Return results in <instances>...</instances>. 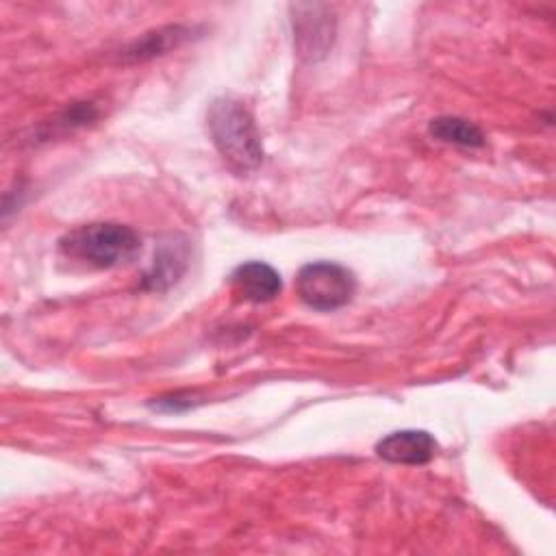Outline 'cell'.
I'll return each mask as SVG.
<instances>
[{
  "instance_id": "cell-3",
  "label": "cell",
  "mask_w": 556,
  "mask_h": 556,
  "mask_svg": "<svg viewBox=\"0 0 556 556\" xmlns=\"http://www.w3.org/2000/svg\"><path fill=\"white\" fill-rule=\"evenodd\" d=\"M295 291L306 306L315 311H334L352 300L356 278L339 263L313 261L300 267L295 276Z\"/></svg>"
},
{
  "instance_id": "cell-2",
  "label": "cell",
  "mask_w": 556,
  "mask_h": 556,
  "mask_svg": "<svg viewBox=\"0 0 556 556\" xmlns=\"http://www.w3.org/2000/svg\"><path fill=\"white\" fill-rule=\"evenodd\" d=\"M59 250L63 256L87 267L111 269L132 263L141 252V237L137 230L115 222L85 224L61 237Z\"/></svg>"
},
{
  "instance_id": "cell-5",
  "label": "cell",
  "mask_w": 556,
  "mask_h": 556,
  "mask_svg": "<svg viewBox=\"0 0 556 556\" xmlns=\"http://www.w3.org/2000/svg\"><path fill=\"white\" fill-rule=\"evenodd\" d=\"M437 452V441L426 430H397L376 443V454L395 465H424Z\"/></svg>"
},
{
  "instance_id": "cell-1",
  "label": "cell",
  "mask_w": 556,
  "mask_h": 556,
  "mask_svg": "<svg viewBox=\"0 0 556 556\" xmlns=\"http://www.w3.org/2000/svg\"><path fill=\"white\" fill-rule=\"evenodd\" d=\"M206 128L215 150L235 174H250L263 163L261 132L241 100L215 98L206 111Z\"/></svg>"
},
{
  "instance_id": "cell-9",
  "label": "cell",
  "mask_w": 556,
  "mask_h": 556,
  "mask_svg": "<svg viewBox=\"0 0 556 556\" xmlns=\"http://www.w3.org/2000/svg\"><path fill=\"white\" fill-rule=\"evenodd\" d=\"M187 33L182 26H167V28H159L154 33L143 35L141 39H137L128 50L126 56L135 59V61H143L150 59L154 54H163L165 50H169L172 46H178L182 39H187Z\"/></svg>"
},
{
  "instance_id": "cell-4",
  "label": "cell",
  "mask_w": 556,
  "mask_h": 556,
  "mask_svg": "<svg viewBox=\"0 0 556 556\" xmlns=\"http://www.w3.org/2000/svg\"><path fill=\"white\" fill-rule=\"evenodd\" d=\"M293 9V33L302 56L317 59L328 50L334 35V20L321 4H298Z\"/></svg>"
},
{
  "instance_id": "cell-8",
  "label": "cell",
  "mask_w": 556,
  "mask_h": 556,
  "mask_svg": "<svg viewBox=\"0 0 556 556\" xmlns=\"http://www.w3.org/2000/svg\"><path fill=\"white\" fill-rule=\"evenodd\" d=\"M430 135L439 141L445 143H454V146H465V148H480L484 146V135L482 130L463 117H454V115H441L434 117L428 126Z\"/></svg>"
},
{
  "instance_id": "cell-7",
  "label": "cell",
  "mask_w": 556,
  "mask_h": 556,
  "mask_svg": "<svg viewBox=\"0 0 556 556\" xmlns=\"http://www.w3.org/2000/svg\"><path fill=\"white\" fill-rule=\"evenodd\" d=\"M189 261V248L185 239L172 237L169 241H163L159 252L154 254V263L150 271L143 276V287L152 291H163L169 285H174L182 271L187 269Z\"/></svg>"
},
{
  "instance_id": "cell-6",
  "label": "cell",
  "mask_w": 556,
  "mask_h": 556,
  "mask_svg": "<svg viewBox=\"0 0 556 556\" xmlns=\"http://www.w3.org/2000/svg\"><path fill=\"white\" fill-rule=\"evenodd\" d=\"M230 282H232V291L241 300L254 302V304L271 302L282 289L280 274L263 261H248V263L239 265L232 271Z\"/></svg>"
}]
</instances>
